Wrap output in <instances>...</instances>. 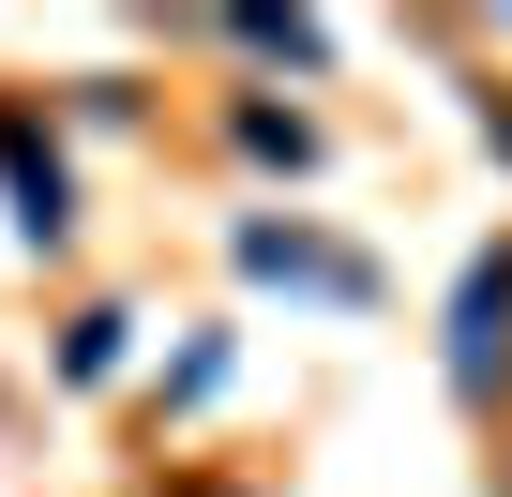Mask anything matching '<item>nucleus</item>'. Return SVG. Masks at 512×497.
I'll list each match as a JSON object with an SVG mask.
<instances>
[{
	"instance_id": "f257e3e1",
	"label": "nucleus",
	"mask_w": 512,
	"mask_h": 497,
	"mask_svg": "<svg viewBox=\"0 0 512 497\" xmlns=\"http://www.w3.org/2000/svg\"><path fill=\"white\" fill-rule=\"evenodd\" d=\"M497 317H512V257H482V272H467V332H452V377H467V392L497 377Z\"/></svg>"
},
{
	"instance_id": "f03ea898",
	"label": "nucleus",
	"mask_w": 512,
	"mask_h": 497,
	"mask_svg": "<svg viewBox=\"0 0 512 497\" xmlns=\"http://www.w3.org/2000/svg\"><path fill=\"white\" fill-rule=\"evenodd\" d=\"M0 166H16V196H31V226H46V241H61V166H46V151H31V121H0Z\"/></svg>"
},
{
	"instance_id": "7ed1b4c3",
	"label": "nucleus",
	"mask_w": 512,
	"mask_h": 497,
	"mask_svg": "<svg viewBox=\"0 0 512 497\" xmlns=\"http://www.w3.org/2000/svg\"><path fill=\"white\" fill-rule=\"evenodd\" d=\"M497 136H512V121H497Z\"/></svg>"
}]
</instances>
